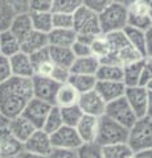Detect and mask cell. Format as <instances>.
Wrapping results in <instances>:
<instances>
[{
    "label": "cell",
    "instance_id": "obj_41",
    "mask_svg": "<svg viewBox=\"0 0 152 158\" xmlns=\"http://www.w3.org/2000/svg\"><path fill=\"white\" fill-rule=\"evenodd\" d=\"M72 75V71L69 67H63V66H58V65H54V69L52 71V75L50 78L53 81H56L57 83H67L69 82V78Z\"/></svg>",
    "mask_w": 152,
    "mask_h": 158
},
{
    "label": "cell",
    "instance_id": "obj_57",
    "mask_svg": "<svg viewBox=\"0 0 152 158\" xmlns=\"http://www.w3.org/2000/svg\"><path fill=\"white\" fill-rule=\"evenodd\" d=\"M12 158H19V157H12Z\"/></svg>",
    "mask_w": 152,
    "mask_h": 158
},
{
    "label": "cell",
    "instance_id": "obj_17",
    "mask_svg": "<svg viewBox=\"0 0 152 158\" xmlns=\"http://www.w3.org/2000/svg\"><path fill=\"white\" fill-rule=\"evenodd\" d=\"M9 63H11L12 75L21 77V78H32L35 75V69H33L32 61L29 54L24 52H19L15 56L9 57Z\"/></svg>",
    "mask_w": 152,
    "mask_h": 158
},
{
    "label": "cell",
    "instance_id": "obj_51",
    "mask_svg": "<svg viewBox=\"0 0 152 158\" xmlns=\"http://www.w3.org/2000/svg\"><path fill=\"white\" fill-rule=\"evenodd\" d=\"M134 157L135 158H152V149H147V150H143V152L135 153Z\"/></svg>",
    "mask_w": 152,
    "mask_h": 158
},
{
    "label": "cell",
    "instance_id": "obj_53",
    "mask_svg": "<svg viewBox=\"0 0 152 158\" xmlns=\"http://www.w3.org/2000/svg\"><path fill=\"white\" fill-rule=\"evenodd\" d=\"M143 3L145 4L147 11H148L150 17H151V20H152V0H143Z\"/></svg>",
    "mask_w": 152,
    "mask_h": 158
},
{
    "label": "cell",
    "instance_id": "obj_1",
    "mask_svg": "<svg viewBox=\"0 0 152 158\" xmlns=\"http://www.w3.org/2000/svg\"><path fill=\"white\" fill-rule=\"evenodd\" d=\"M32 98V78L12 75L0 85V116L8 120L20 116Z\"/></svg>",
    "mask_w": 152,
    "mask_h": 158
},
{
    "label": "cell",
    "instance_id": "obj_14",
    "mask_svg": "<svg viewBox=\"0 0 152 158\" xmlns=\"http://www.w3.org/2000/svg\"><path fill=\"white\" fill-rule=\"evenodd\" d=\"M124 98L128 102L130 107L136 115V117L147 116V104H148V90L144 86L126 87Z\"/></svg>",
    "mask_w": 152,
    "mask_h": 158
},
{
    "label": "cell",
    "instance_id": "obj_54",
    "mask_svg": "<svg viewBox=\"0 0 152 158\" xmlns=\"http://www.w3.org/2000/svg\"><path fill=\"white\" fill-rule=\"evenodd\" d=\"M115 2L122 3V4H124V6H128V4H131L132 2H136V0H115Z\"/></svg>",
    "mask_w": 152,
    "mask_h": 158
},
{
    "label": "cell",
    "instance_id": "obj_50",
    "mask_svg": "<svg viewBox=\"0 0 152 158\" xmlns=\"http://www.w3.org/2000/svg\"><path fill=\"white\" fill-rule=\"evenodd\" d=\"M19 158H48V157H45V156H40V154H36V153L27 152V150H23L20 154H19Z\"/></svg>",
    "mask_w": 152,
    "mask_h": 158
},
{
    "label": "cell",
    "instance_id": "obj_38",
    "mask_svg": "<svg viewBox=\"0 0 152 158\" xmlns=\"http://www.w3.org/2000/svg\"><path fill=\"white\" fill-rule=\"evenodd\" d=\"M82 6H83V0H54L52 12L74 13Z\"/></svg>",
    "mask_w": 152,
    "mask_h": 158
},
{
    "label": "cell",
    "instance_id": "obj_23",
    "mask_svg": "<svg viewBox=\"0 0 152 158\" xmlns=\"http://www.w3.org/2000/svg\"><path fill=\"white\" fill-rule=\"evenodd\" d=\"M101 62L93 56L76 58L70 67L72 74H83V75H95Z\"/></svg>",
    "mask_w": 152,
    "mask_h": 158
},
{
    "label": "cell",
    "instance_id": "obj_12",
    "mask_svg": "<svg viewBox=\"0 0 152 158\" xmlns=\"http://www.w3.org/2000/svg\"><path fill=\"white\" fill-rule=\"evenodd\" d=\"M106 104L107 103L99 96V94L95 91V88L91 91L81 94L80 99H78V107L81 108L83 115H89L94 117H101L105 115Z\"/></svg>",
    "mask_w": 152,
    "mask_h": 158
},
{
    "label": "cell",
    "instance_id": "obj_47",
    "mask_svg": "<svg viewBox=\"0 0 152 158\" xmlns=\"http://www.w3.org/2000/svg\"><path fill=\"white\" fill-rule=\"evenodd\" d=\"M48 158H78L77 150L74 149H60V148H53L49 153Z\"/></svg>",
    "mask_w": 152,
    "mask_h": 158
},
{
    "label": "cell",
    "instance_id": "obj_27",
    "mask_svg": "<svg viewBox=\"0 0 152 158\" xmlns=\"http://www.w3.org/2000/svg\"><path fill=\"white\" fill-rule=\"evenodd\" d=\"M49 53H50V58H52L53 63L58 65V66L70 69L76 59V56H74V53H73L72 48L49 46Z\"/></svg>",
    "mask_w": 152,
    "mask_h": 158
},
{
    "label": "cell",
    "instance_id": "obj_6",
    "mask_svg": "<svg viewBox=\"0 0 152 158\" xmlns=\"http://www.w3.org/2000/svg\"><path fill=\"white\" fill-rule=\"evenodd\" d=\"M73 29L77 36L95 37L101 34V25L98 13L93 9L82 6L73 13Z\"/></svg>",
    "mask_w": 152,
    "mask_h": 158
},
{
    "label": "cell",
    "instance_id": "obj_48",
    "mask_svg": "<svg viewBox=\"0 0 152 158\" xmlns=\"http://www.w3.org/2000/svg\"><path fill=\"white\" fill-rule=\"evenodd\" d=\"M29 57H31V61H32V65H33V69H35L36 65L38 63H41L44 61H46V59L50 58V53H49V46L44 48V49H40V50H37L35 53L29 54Z\"/></svg>",
    "mask_w": 152,
    "mask_h": 158
},
{
    "label": "cell",
    "instance_id": "obj_15",
    "mask_svg": "<svg viewBox=\"0 0 152 158\" xmlns=\"http://www.w3.org/2000/svg\"><path fill=\"white\" fill-rule=\"evenodd\" d=\"M23 148H24V150H27V152L48 157L49 153L53 149L52 141H50V135L42 129H36L31 135V137L23 144Z\"/></svg>",
    "mask_w": 152,
    "mask_h": 158
},
{
    "label": "cell",
    "instance_id": "obj_43",
    "mask_svg": "<svg viewBox=\"0 0 152 158\" xmlns=\"http://www.w3.org/2000/svg\"><path fill=\"white\" fill-rule=\"evenodd\" d=\"M53 69H54V63H53L52 58H49V59H46V61H44V62L38 63V65L35 66V75L50 78Z\"/></svg>",
    "mask_w": 152,
    "mask_h": 158
},
{
    "label": "cell",
    "instance_id": "obj_46",
    "mask_svg": "<svg viewBox=\"0 0 152 158\" xmlns=\"http://www.w3.org/2000/svg\"><path fill=\"white\" fill-rule=\"evenodd\" d=\"M114 2L115 0H83V6L93 9L97 13H99Z\"/></svg>",
    "mask_w": 152,
    "mask_h": 158
},
{
    "label": "cell",
    "instance_id": "obj_4",
    "mask_svg": "<svg viewBox=\"0 0 152 158\" xmlns=\"http://www.w3.org/2000/svg\"><path fill=\"white\" fill-rule=\"evenodd\" d=\"M98 17L101 32L103 34L123 32V29L127 27V6L114 2L98 13Z\"/></svg>",
    "mask_w": 152,
    "mask_h": 158
},
{
    "label": "cell",
    "instance_id": "obj_34",
    "mask_svg": "<svg viewBox=\"0 0 152 158\" xmlns=\"http://www.w3.org/2000/svg\"><path fill=\"white\" fill-rule=\"evenodd\" d=\"M62 125H63V121H62L61 110L57 106H52L41 129L45 131L46 133H49V135H52V133H54L56 131L60 129Z\"/></svg>",
    "mask_w": 152,
    "mask_h": 158
},
{
    "label": "cell",
    "instance_id": "obj_5",
    "mask_svg": "<svg viewBox=\"0 0 152 158\" xmlns=\"http://www.w3.org/2000/svg\"><path fill=\"white\" fill-rule=\"evenodd\" d=\"M127 137H128V128L114 121L106 115L99 117L95 138L97 144H99L101 146H106L119 144V142H127Z\"/></svg>",
    "mask_w": 152,
    "mask_h": 158
},
{
    "label": "cell",
    "instance_id": "obj_19",
    "mask_svg": "<svg viewBox=\"0 0 152 158\" xmlns=\"http://www.w3.org/2000/svg\"><path fill=\"white\" fill-rule=\"evenodd\" d=\"M98 121L99 117L83 115L80 123L76 127V131L80 135L82 142H95L97 132H98Z\"/></svg>",
    "mask_w": 152,
    "mask_h": 158
},
{
    "label": "cell",
    "instance_id": "obj_28",
    "mask_svg": "<svg viewBox=\"0 0 152 158\" xmlns=\"http://www.w3.org/2000/svg\"><path fill=\"white\" fill-rule=\"evenodd\" d=\"M141 65H143V58L123 66V83L126 87H132V86L140 85Z\"/></svg>",
    "mask_w": 152,
    "mask_h": 158
},
{
    "label": "cell",
    "instance_id": "obj_7",
    "mask_svg": "<svg viewBox=\"0 0 152 158\" xmlns=\"http://www.w3.org/2000/svg\"><path fill=\"white\" fill-rule=\"evenodd\" d=\"M105 115L107 117L112 118L114 121L119 123L123 127L126 128H130L132 127V124L136 121V115L132 111V108L130 107L128 102L126 100L124 96H122L116 100H112L110 103L106 104V111H105Z\"/></svg>",
    "mask_w": 152,
    "mask_h": 158
},
{
    "label": "cell",
    "instance_id": "obj_40",
    "mask_svg": "<svg viewBox=\"0 0 152 158\" xmlns=\"http://www.w3.org/2000/svg\"><path fill=\"white\" fill-rule=\"evenodd\" d=\"M54 0H28V12H52Z\"/></svg>",
    "mask_w": 152,
    "mask_h": 158
},
{
    "label": "cell",
    "instance_id": "obj_22",
    "mask_svg": "<svg viewBox=\"0 0 152 158\" xmlns=\"http://www.w3.org/2000/svg\"><path fill=\"white\" fill-rule=\"evenodd\" d=\"M77 40V33L74 29H52L48 33L49 46H61V48H72Z\"/></svg>",
    "mask_w": 152,
    "mask_h": 158
},
{
    "label": "cell",
    "instance_id": "obj_32",
    "mask_svg": "<svg viewBox=\"0 0 152 158\" xmlns=\"http://www.w3.org/2000/svg\"><path fill=\"white\" fill-rule=\"evenodd\" d=\"M32 20L33 31L48 34L53 29L52 12H29Z\"/></svg>",
    "mask_w": 152,
    "mask_h": 158
},
{
    "label": "cell",
    "instance_id": "obj_20",
    "mask_svg": "<svg viewBox=\"0 0 152 158\" xmlns=\"http://www.w3.org/2000/svg\"><path fill=\"white\" fill-rule=\"evenodd\" d=\"M9 129H11L12 135L24 144L37 128L31 121H28L23 115H20L9 120Z\"/></svg>",
    "mask_w": 152,
    "mask_h": 158
},
{
    "label": "cell",
    "instance_id": "obj_10",
    "mask_svg": "<svg viewBox=\"0 0 152 158\" xmlns=\"http://www.w3.org/2000/svg\"><path fill=\"white\" fill-rule=\"evenodd\" d=\"M50 141L53 148H60V149H74L77 150L83 142L81 140L76 128L62 125L60 129L50 135Z\"/></svg>",
    "mask_w": 152,
    "mask_h": 158
},
{
    "label": "cell",
    "instance_id": "obj_26",
    "mask_svg": "<svg viewBox=\"0 0 152 158\" xmlns=\"http://www.w3.org/2000/svg\"><path fill=\"white\" fill-rule=\"evenodd\" d=\"M123 33H124V36L130 45L134 48L141 57H145V31H141V29L127 25L123 29Z\"/></svg>",
    "mask_w": 152,
    "mask_h": 158
},
{
    "label": "cell",
    "instance_id": "obj_3",
    "mask_svg": "<svg viewBox=\"0 0 152 158\" xmlns=\"http://www.w3.org/2000/svg\"><path fill=\"white\" fill-rule=\"evenodd\" d=\"M127 144L135 153L152 149V118L143 116L136 118V121L128 129Z\"/></svg>",
    "mask_w": 152,
    "mask_h": 158
},
{
    "label": "cell",
    "instance_id": "obj_13",
    "mask_svg": "<svg viewBox=\"0 0 152 158\" xmlns=\"http://www.w3.org/2000/svg\"><path fill=\"white\" fill-rule=\"evenodd\" d=\"M32 87H33V98L41 99L54 106V99L60 83L53 81L49 77H32Z\"/></svg>",
    "mask_w": 152,
    "mask_h": 158
},
{
    "label": "cell",
    "instance_id": "obj_55",
    "mask_svg": "<svg viewBox=\"0 0 152 158\" xmlns=\"http://www.w3.org/2000/svg\"><path fill=\"white\" fill-rule=\"evenodd\" d=\"M144 87H145V88H147V90H148L150 92L152 91V79H150V81L145 83V86H144Z\"/></svg>",
    "mask_w": 152,
    "mask_h": 158
},
{
    "label": "cell",
    "instance_id": "obj_52",
    "mask_svg": "<svg viewBox=\"0 0 152 158\" xmlns=\"http://www.w3.org/2000/svg\"><path fill=\"white\" fill-rule=\"evenodd\" d=\"M147 116L152 118V91H148V104H147Z\"/></svg>",
    "mask_w": 152,
    "mask_h": 158
},
{
    "label": "cell",
    "instance_id": "obj_49",
    "mask_svg": "<svg viewBox=\"0 0 152 158\" xmlns=\"http://www.w3.org/2000/svg\"><path fill=\"white\" fill-rule=\"evenodd\" d=\"M145 57H152V27L145 31Z\"/></svg>",
    "mask_w": 152,
    "mask_h": 158
},
{
    "label": "cell",
    "instance_id": "obj_39",
    "mask_svg": "<svg viewBox=\"0 0 152 158\" xmlns=\"http://www.w3.org/2000/svg\"><path fill=\"white\" fill-rule=\"evenodd\" d=\"M53 29H73V13L52 12Z\"/></svg>",
    "mask_w": 152,
    "mask_h": 158
},
{
    "label": "cell",
    "instance_id": "obj_56",
    "mask_svg": "<svg viewBox=\"0 0 152 158\" xmlns=\"http://www.w3.org/2000/svg\"><path fill=\"white\" fill-rule=\"evenodd\" d=\"M128 158H135V157H134V156H132V157H128Z\"/></svg>",
    "mask_w": 152,
    "mask_h": 158
},
{
    "label": "cell",
    "instance_id": "obj_16",
    "mask_svg": "<svg viewBox=\"0 0 152 158\" xmlns=\"http://www.w3.org/2000/svg\"><path fill=\"white\" fill-rule=\"evenodd\" d=\"M95 91L106 103H110L124 96L126 86L122 81H98Z\"/></svg>",
    "mask_w": 152,
    "mask_h": 158
},
{
    "label": "cell",
    "instance_id": "obj_37",
    "mask_svg": "<svg viewBox=\"0 0 152 158\" xmlns=\"http://www.w3.org/2000/svg\"><path fill=\"white\" fill-rule=\"evenodd\" d=\"M78 158H103L102 146L97 142H83L77 149Z\"/></svg>",
    "mask_w": 152,
    "mask_h": 158
},
{
    "label": "cell",
    "instance_id": "obj_8",
    "mask_svg": "<svg viewBox=\"0 0 152 158\" xmlns=\"http://www.w3.org/2000/svg\"><path fill=\"white\" fill-rule=\"evenodd\" d=\"M23 150V142L19 141L9 129V120L0 116V158L19 157Z\"/></svg>",
    "mask_w": 152,
    "mask_h": 158
},
{
    "label": "cell",
    "instance_id": "obj_42",
    "mask_svg": "<svg viewBox=\"0 0 152 158\" xmlns=\"http://www.w3.org/2000/svg\"><path fill=\"white\" fill-rule=\"evenodd\" d=\"M72 50L74 53L76 58H82V57H87L91 56V50H90V44H87L82 40L77 38L74 44L72 45Z\"/></svg>",
    "mask_w": 152,
    "mask_h": 158
},
{
    "label": "cell",
    "instance_id": "obj_2",
    "mask_svg": "<svg viewBox=\"0 0 152 158\" xmlns=\"http://www.w3.org/2000/svg\"><path fill=\"white\" fill-rule=\"evenodd\" d=\"M110 42V53L102 63H112L118 66H126L131 62H135L138 59L143 58L140 54L132 48L123 32H115L107 34Z\"/></svg>",
    "mask_w": 152,
    "mask_h": 158
},
{
    "label": "cell",
    "instance_id": "obj_45",
    "mask_svg": "<svg viewBox=\"0 0 152 158\" xmlns=\"http://www.w3.org/2000/svg\"><path fill=\"white\" fill-rule=\"evenodd\" d=\"M11 77H12V70H11L9 58L0 54V85L8 81Z\"/></svg>",
    "mask_w": 152,
    "mask_h": 158
},
{
    "label": "cell",
    "instance_id": "obj_31",
    "mask_svg": "<svg viewBox=\"0 0 152 158\" xmlns=\"http://www.w3.org/2000/svg\"><path fill=\"white\" fill-rule=\"evenodd\" d=\"M90 50L93 57L99 59V62L103 61L110 53V42L107 34L101 33L93 38V41L90 42Z\"/></svg>",
    "mask_w": 152,
    "mask_h": 158
},
{
    "label": "cell",
    "instance_id": "obj_24",
    "mask_svg": "<svg viewBox=\"0 0 152 158\" xmlns=\"http://www.w3.org/2000/svg\"><path fill=\"white\" fill-rule=\"evenodd\" d=\"M46 46H49L48 34L37 32V31H33L28 37H25L21 41V52L27 54H32Z\"/></svg>",
    "mask_w": 152,
    "mask_h": 158
},
{
    "label": "cell",
    "instance_id": "obj_25",
    "mask_svg": "<svg viewBox=\"0 0 152 158\" xmlns=\"http://www.w3.org/2000/svg\"><path fill=\"white\" fill-rule=\"evenodd\" d=\"M21 50V42L13 36V33L7 31L0 32V54L4 57H12Z\"/></svg>",
    "mask_w": 152,
    "mask_h": 158
},
{
    "label": "cell",
    "instance_id": "obj_44",
    "mask_svg": "<svg viewBox=\"0 0 152 158\" xmlns=\"http://www.w3.org/2000/svg\"><path fill=\"white\" fill-rule=\"evenodd\" d=\"M150 79H152V57H143L140 86H145V83L148 82Z\"/></svg>",
    "mask_w": 152,
    "mask_h": 158
},
{
    "label": "cell",
    "instance_id": "obj_9",
    "mask_svg": "<svg viewBox=\"0 0 152 158\" xmlns=\"http://www.w3.org/2000/svg\"><path fill=\"white\" fill-rule=\"evenodd\" d=\"M52 106L53 104H50V103H48L45 100H41V99H37V98H32L31 100L27 103V106L24 108L21 115L25 117L28 121H31L37 129H41Z\"/></svg>",
    "mask_w": 152,
    "mask_h": 158
},
{
    "label": "cell",
    "instance_id": "obj_29",
    "mask_svg": "<svg viewBox=\"0 0 152 158\" xmlns=\"http://www.w3.org/2000/svg\"><path fill=\"white\" fill-rule=\"evenodd\" d=\"M98 81H122L123 82V67L112 65V63H102L95 73Z\"/></svg>",
    "mask_w": 152,
    "mask_h": 158
},
{
    "label": "cell",
    "instance_id": "obj_21",
    "mask_svg": "<svg viewBox=\"0 0 152 158\" xmlns=\"http://www.w3.org/2000/svg\"><path fill=\"white\" fill-rule=\"evenodd\" d=\"M80 95L81 94L78 92L70 83H62L57 90L56 99H54V106L60 107V108L76 106V104H78Z\"/></svg>",
    "mask_w": 152,
    "mask_h": 158
},
{
    "label": "cell",
    "instance_id": "obj_36",
    "mask_svg": "<svg viewBox=\"0 0 152 158\" xmlns=\"http://www.w3.org/2000/svg\"><path fill=\"white\" fill-rule=\"evenodd\" d=\"M60 110H61L63 125H67V127L76 128L83 116V112L81 111V108L78 107V104L70 106V107H63V108H60Z\"/></svg>",
    "mask_w": 152,
    "mask_h": 158
},
{
    "label": "cell",
    "instance_id": "obj_30",
    "mask_svg": "<svg viewBox=\"0 0 152 158\" xmlns=\"http://www.w3.org/2000/svg\"><path fill=\"white\" fill-rule=\"evenodd\" d=\"M97 82L98 79L95 75H83V74H72L70 78H69V82L70 85L76 88V90L83 94V92H87V91H91L94 90L95 86H97Z\"/></svg>",
    "mask_w": 152,
    "mask_h": 158
},
{
    "label": "cell",
    "instance_id": "obj_11",
    "mask_svg": "<svg viewBox=\"0 0 152 158\" xmlns=\"http://www.w3.org/2000/svg\"><path fill=\"white\" fill-rule=\"evenodd\" d=\"M127 25L147 31L152 27V20L143 0H136L127 6Z\"/></svg>",
    "mask_w": 152,
    "mask_h": 158
},
{
    "label": "cell",
    "instance_id": "obj_33",
    "mask_svg": "<svg viewBox=\"0 0 152 158\" xmlns=\"http://www.w3.org/2000/svg\"><path fill=\"white\" fill-rule=\"evenodd\" d=\"M102 153H103V158H128L134 156V152L131 150L127 142L102 146Z\"/></svg>",
    "mask_w": 152,
    "mask_h": 158
},
{
    "label": "cell",
    "instance_id": "obj_18",
    "mask_svg": "<svg viewBox=\"0 0 152 158\" xmlns=\"http://www.w3.org/2000/svg\"><path fill=\"white\" fill-rule=\"evenodd\" d=\"M9 31L13 33V36L16 37L19 41H23L25 37H28L29 34L33 32V25H32V20L31 15L28 11L25 12H19L16 13V16L13 17Z\"/></svg>",
    "mask_w": 152,
    "mask_h": 158
},
{
    "label": "cell",
    "instance_id": "obj_35",
    "mask_svg": "<svg viewBox=\"0 0 152 158\" xmlns=\"http://www.w3.org/2000/svg\"><path fill=\"white\" fill-rule=\"evenodd\" d=\"M16 13L17 11L8 0H0V32L9 29Z\"/></svg>",
    "mask_w": 152,
    "mask_h": 158
}]
</instances>
